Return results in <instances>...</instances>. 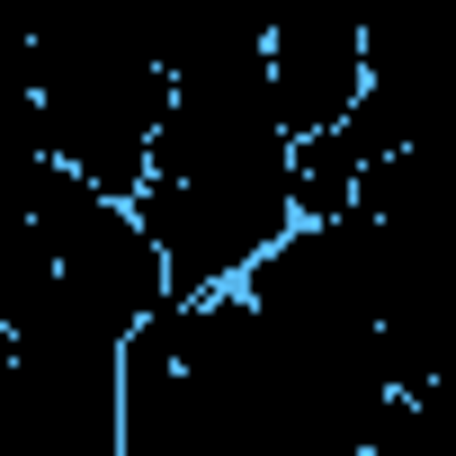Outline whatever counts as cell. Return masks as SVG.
<instances>
[{"instance_id":"obj_3","label":"cell","mask_w":456,"mask_h":456,"mask_svg":"<svg viewBox=\"0 0 456 456\" xmlns=\"http://www.w3.org/2000/svg\"><path fill=\"white\" fill-rule=\"evenodd\" d=\"M117 358H0V456H117Z\"/></svg>"},{"instance_id":"obj_1","label":"cell","mask_w":456,"mask_h":456,"mask_svg":"<svg viewBox=\"0 0 456 456\" xmlns=\"http://www.w3.org/2000/svg\"><path fill=\"white\" fill-rule=\"evenodd\" d=\"M296 143L278 126L269 54L170 81V108L152 126V161L134 188V224L170 278V296L242 287V269L296 224Z\"/></svg>"},{"instance_id":"obj_4","label":"cell","mask_w":456,"mask_h":456,"mask_svg":"<svg viewBox=\"0 0 456 456\" xmlns=\"http://www.w3.org/2000/svg\"><path fill=\"white\" fill-rule=\"evenodd\" d=\"M358 215L376 224H403L420 242H456V134H420V143H394L385 161H367Z\"/></svg>"},{"instance_id":"obj_2","label":"cell","mask_w":456,"mask_h":456,"mask_svg":"<svg viewBox=\"0 0 456 456\" xmlns=\"http://www.w3.org/2000/svg\"><path fill=\"white\" fill-rule=\"evenodd\" d=\"M367 278H376V340L394 394H420L456 367V242H420L367 215Z\"/></svg>"},{"instance_id":"obj_5","label":"cell","mask_w":456,"mask_h":456,"mask_svg":"<svg viewBox=\"0 0 456 456\" xmlns=\"http://www.w3.org/2000/svg\"><path fill=\"white\" fill-rule=\"evenodd\" d=\"M0 358H10V331H0Z\"/></svg>"}]
</instances>
